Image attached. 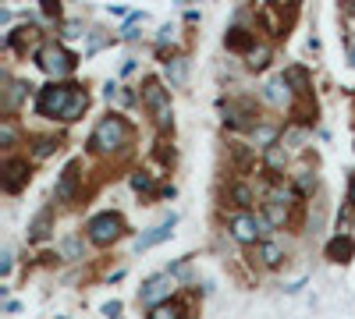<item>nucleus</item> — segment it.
Here are the masks:
<instances>
[{
	"label": "nucleus",
	"mask_w": 355,
	"mask_h": 319,
	"mask_svg": "<svg viewBox=\"0 0 355 319\" xmlns=\"http://www.w3.org/2000/svg\"><path fill=\"white\" fill-rule=\"evenodd\" d=\"M132 138H135V128L121 118V113H107V118L96 121L85 149L93 156H114V153H125L132 146Z\"/></svg>",
	"instance_id": "1"
},
{
	"label": "nucleus",
	"mask_w": 355,
	"mask_h": 319,
	"mask_svg": "<svg viewBox=\"0 0 355 319\" xmlns=\"http://www.w3.org/2000/svg\"><path fill=\"white\" fill-rule=\"evenodd\" d=\"M82 89L78 82H46L36 89V100H33V110H36V118H46V121H61L64 118V110L68 103L75 100V93Z\"/></svg>",
	"instance_id": "2"
},
{
	"label": "nucleus",
	"mask_w": 355,
	"mask_h": 319,
	"mask_svg": "<svg viewBox=\"0 0 355 319\" xmlns=\"http://www.w3.org/2000/svg\"><path fill=\"white\" fill-rule=\"evenodd\" d=\"M139 100H142V107L153 113V121H157V128L160 131H174V110H171V89L157 78V75H150V78H142V85H139Z\"/></svg>",
	"instance_id": "3"
},
{
	"label": "nucleus",
	"mask_w": 355,
	"mask_h": 319,
	"mask_svg": "<svg viewBox=\"0 0 355 319\" xmlns=\"http://www.w3.org/2000/svg\"><path fill=\"white\" fill-rule=\"evenodd\" d=\"M125 235H128V224H125V217L117 210H100V213L89 217V224H85V238L93 241L96 248H110L114 241H121Z\"/></svg>",
	"instance_id": "4"
},
{
	"label": "nucleus",
	"mask_w": 355,
	"mask_h": 319,
	"mask_svg": "<svg viewBox=\"0 0 355 319\" xmlns=\"http://www.w3.org/2000/svg\"><path fill=\"white\" fill-rule=\"evenodd\" d=\"M295 18H299V4H263L252 15L256 28H263V33L274 36V39H288V28H291Z\"/></svg>",
	"instance_id": "5"
},
{
	"label": "nucleus",
	"mask_w": 355,
	"mask_h": 319,
	"mask_svg": "<svg viewBox=\"0 0 355 319\" xmlns=\"http://www.w3.org/2000/svg\"><path fill=\"white\" fill-rule=\"evenodd\" d=\"M33 61H36L40 71H46L53 82H68V75L78 68V57H75L68 46H61V43H46L43 50L33 53Z\"/></svg>",
	"instance_id": "6"
},
{
	"label": "nucleus",
	"mask_w": 355,
	"mask_h": 319,
	"mask_svg": "<svg viewBox=\"0 0 355 319\" xmlns=\"http://www.w3.org/2000/svg\"><path fill=\"white\" fill-rule=\"evenodd\" d=\"M28 181H33V163H28V156H4V163H0V188H4L8 195H21L28 188Z\"/></svg>",
	"instance_id": "7"
},
{
	"label": "nucleus",
	"mask_w": 355,
	"mask_h": 319,
	"mask_svg": "<svg viewBox=\"0 0 355 319\" xmlns=\"http://www.w3.org/2000/svg\"><path fill=\"white\" fill-rule=\"evenodd\" d=\"M174 298V277L171 273H153L146 277L142 287H139V302L146 309H157V305H167Z\"/></svg>",
	"instance_id": "8"
},
{
	"label": "nucleus",
	"mask_w": 355,
	"mask_h": 319,
	"mask_svg": "<svg viewBox=\"0 0 355 319\" xmlns=\"http://www.w3.org/2000/svg\"><path fill=\"white\" fill-rule=\"evenodd\" d=\"M227 235L239 241V245H259L263 235H259V224H256V213H231L227 217Z\"/></svg>",
	"instance_id": "9"
},
{
	"label": "nucleus",
	"mask_w": 355,
	"mask_h": 319,
	"mask_svg": "<svg viewBox=\"0 0 355 319\" xmlns=\"http://www.w3.org/2000/svg\"><path fill=\"white\" fill-rule=\"evenodd\" d=\"M78 185H82V160H68L61 178H57V188H53V199L57 202H71L78 195Z\"/></svg>",
	"instance_id": "10"
},
{
	"label": "nucleus",
	"mask_w": 355,
	"mask_h": 319,
	"mask_svg": "<svg viewBox=\"0 0 355 319\" xmlns=\"http://www.w3.org/2000/svg\"><path fill=\"white\" fill-rule=\"evenodd\" d=\"M259 96H263V103H270L274 110H291V103H295V93H291V85H288L284 75L266 82L263 89H259Z\"/></svg>",
	"instance_id": "11"
},
{
	"label": "nucleus",
	"mask_w": 355,
	"mask_h": 319,
	"mask_svg": "<svg viewBox=\"0 0 355 319\" xmlns=\"http://www.w3.org/2000/svg\"><path fill=\"white\" fill-rule=\"evenodd\" d=\"M323 255H327V263L348 266L352 259H355V238L348 235V230H338V235L327 241V248H323Z\"/></svg>",
	"instance_id": "12"
},
{
	"label": "nucleus",
	"mask_w": 355,
	"mask_h": 319,
	"mask_svg": "<svg viewBox=\"0 0 355 319\" xmlns=\"http://www.w3.org/2000/svg\"><path fill=\"white\" fill-rule=\"evenodd\" d=\"M174 224H178V213H171L164 224H157V227H150V230H142V235L135 238V252H146V248H157L160 241H167L171 235H174Z\"/></svg>",
	"instance_id": "13"
},
{
	"label": "nucleus",
	"mask_w": 355,
	"mask_h": 319,
	"mask_svg": "<svg viewBox=\"0 0 355 319\" xmlns=\"http://www.w3.org/2000/svg\"><path fill=\"white\" fill-rule=\"evenodd\" d=\"M224 46L231 53H252L256 50V28H245V25H231L227 33H224Z\"/></svg>",
	"instance_id": "14"
},
{
	"label": "nucleus",
	"mask_w": 355,
	"mask_h": 319,
	"mask_svg": "<svg viewBox=\"0 0 355 319\" xmlns=\"http://www.w3.org/2000/svg\"><path fill=\"white\" fill-rule=\"evenodd\" d=\"M224 202H231L234 213H252V202H256V192L245 185V181H231L224 188Z\"/></svg>",
	"instance_id": "15"
},
{
	"label": "nucleus",
	"mask_w": 355,
	"mask_h": 319,
	"mask_svg": "<svg viewBox=\"0 0 355 319\" xmlns=\"http://www.w3.org/2000/svg\"><path fill=\"white\" fill-rule=\"evenodd\" d=\"M284 78H288V85H291L295 100H306V96H313V78H309V71H306L302 64H291V68H284Z\"/></svg>",
	"instance_id": "16"
},
{
	"label": "nucleus",
	"mask_w": 355,
	"mask_h": 319,
	"mask_svg": "<svg viewBox=\"0 0 355 319\" xmlns=\"http://www.w3.org/2000/svg\"><path fill=\"white\" fill-rule=\"evenodd\" d=\"M256 259H259V266L277 270V266L284 263V248H281L274 238H266V241H259V245H256Z\"/></svg>",
	"instance_id": "17"
},
{
	"label": "nucleus",
	"mask_w": 355,
	"mask_h": 319,
	"mask_svg": "<svg viewBox=\"0 0 355 319\" xmlns=\"http://www.w3.org/2000/svg\"><path fill=\"white\" fill-rule=\"evenodd\" d=\"M266 220H270V227L274 230H284L288 224H291V206H288V202H263V210H259Z\"/></svg>",
	"instance_id": "18"
},
{
	"label": "nucleus",
	"mask_w": 355,
	"mask_h": 319,
	"mask_svg": "<svg viewBox=\"0 0 355 319\" xmlns=\"http://www.w3.org/2000/svg\"><path fill=\"white\" fill-rule=\"evenodd\" d=\"M284 167H288V149L281 146V142L270 146V149H263V170L270 174V178H281Z\"/></svg>",
	"instance_id": "19"
},
{
	"label": "nucleus",
	"mask_w": 355,
	"mask_h": 319,
	"mask_svg": "<svg viewBox=\"0 0 355 319\" xmlns=\"http://www.w3.org/2000/svg\"><path fill=\"white\" fill-rule=\"evenodd\" d=\"M33 89V85H25V82H11L8 78V89H4V103H0V110H4V118H15V110L18 103L25 100V93Z\"/></svg>",
	"instance_id": "20"
},
{
	"label": "nucleus",
	"mask_w": 355,
	"mask_h": 319,
	"mask_svg": "<svg viewBox=\"0 0 355 319\" xmlns=\"http://www.w3.org/2000/svg\"><path fill=\"white\" fill-rule=\"evenodd\" d=\"M25 235H28V241H33V245H40V241H46L50 235H53V213L50 210H43L33 224H28V230H25Z\"/></svg>",
	"instance_id": "21"
},
{
	"label": "nucleus",
	"mask_w": 355,
	"mask_h": 319,
	"mask_svg": "<svg viewBox=\"0 0 355 319\" xmlns=\"http://www.w3.org/2000/svg\"><path fill=\"white\" fill-rule=\"evenodd\" d=\"M33 43H36V21L15 28V33H8V50H15V53H28V46H33Z\"/></svg>",
	"instance_id": "22"
},
{
	"label": "nucleus",
	"mask_w": 355,
	"mask_h": 319,
	"mask_svg": "<svg viewBox=\"0 0 355 319\" xmlns=\"http://www.w3.org/2000/svg\"><path fill=\"white\" fill-rule=\"evenodd\" d=\"M146 319H192V312H189V305H182L178 298H171L167 305L150 309V312H146Z\"/></svg>",
	"instance_id": "23"
},
{
	"label": "nucleus",
	"mask_w": 355,
	"mask_h": 319,
	"mask_svg": "<svg viewBox=\"0 0 355 319\" xmlns=\"http://www.w3.org/2000/svg\"><path fill=\"white\" fill-rule=\"evenodd\" d=\"M85 110H89V93H85V89H78V93H75V100L68 103V110H64V118H61V121H64V125H75V121H82V118H85Z\"/></svg>",
	"instance_id": "24"
},
{
	"label": "nucleus",
	"mask_w": 355,
	"mask_h": 319,
	"mask_svg": "<svg viewBox=\"0 0 355 319\" xmlns=\"http://www.w3.org/2000/svg\"><path fill=\"white\" fill-rule=\"evenodd\" d=\"M53 149H61L57 135H33V160H46Z\"/></svg>",
	"instance_id": "25"
},
{
	"label": "nucleus",
	"mask_w": 355,
	"mask_h": 319,
	"mask_svg": "<svg viewBox=\"0 0 355 319\" xmlns=\"http://www.w3.org/2000/svg\"><path fill=\"white\" fill-rule=\"evenodd\" d=\"M270 61H274V50H270V46H256V50L245 57V68H249V71H266V68H270Z\"/></svg>",
	"instance_id": "26"
},
{
	"label": "nucleus",
	"mask_w": 355,
	"mask_h": 319,
	"mask_svg": "<svg viewBox=\"0 0 355 319\" xmlns=\"http://www.w3.org/2000/svg\"><path fill=\"white\" fill-rule=\"evenodd\" d=\"M316 174L313 170H299V174H295V181H291V188H295V195H299V199H306V195H313L316 192Z\"/></svg>",
	"instance_id": "27"
},
{
	"label": "nucleus",
	"mask_w": 355,
	"mask_h": 319,
	"mask_svg": "<svg viewBox=\"0 0 355 319\" xmlns=\"http://www.w3.org/2000/svg\"><path fill=\"white\" fill-rule=\"evenodd\" d=\"M57 252H61L64 259H82L85 245H82V238H78V235H68V238H61V245H57Z\"/></svg>",
	"instance_id": "28"
},
{
	"label": "nucleus",
	"mask_w": 355,
	"mask_h": 319,
	"mask_svg": "<svg viewBox=\"0 0 355 319\" xmlns=\"http://www.w3.org/2000/svg\"><path fill=\"white\" fill-rule=\"evenodd\" d=\"M128 181H132V188H135L139 195H153V174H146V170H135Z\"/></svg>",
	"instance_id": "29"
},
{
	"label": "nucleus",
	"mask_w": 355,
	"mask_h": 319,
	"mask_svg": "<svg viewBox=\"0 0 355 319\" xmlns=\"http://www.w3.org/2000/svg\"><path fill=\"white\" fill-rule=\"evenodd\" d=\"M15 142H18V128H15L11 118H4V121H0V146H4V149H15Z\"/></svg>",
	"instance_id": "30"
},
{
	"label": "nucleus",
	"mask_w": 355,
	"mask_h": 319,
	"mask_svg": "<svg viewBox=\"0 0 355 319\" xmlns=\"http://www.w3.org/2000/svg\"><path fill=\"white\" fill-rule=\"evenodd\" d=\"M167 75L174 82H185V57H174V61H167Z\"/></svg>",
	"instance_id": "31"
},
{
	"label": "nucleus",
	"mask_w": 355,
	"mask_h": 319,
	"mask_svg": "<svg viewBox=\"0 0 355 319\" xmlns=\"http://www.w3.org/2000/svg\"><path fill=\"white\" fill-rule=\"evenodd\" d=\"M11 266H15V255H11V248H4V252H0V273H11Z\"/></svg>",
	"instance_id": "32"
},
{
	"label": "nucleus",
	"mask_w": 355,
	"mask_h": 319,
	"mask_svg": "<svg viewBox=\"0 0 355 319\" xmlns=\"http://www.w3.org/2000/svg\"><path fill=\"white\" fill-rule=\"evenodd\" d=\"M43 15H46V18H61L64 11H61V4H57V0H43Z\"/></svg>",
	"instance_id": "33"
},
{
	"label": "nucleus",
	"mask_w": 355,
	"mask_h": 319,
	"mask_svg": "<svg viewBox=\"0 0 355 319\" xmlns=\"http://www.w3.org/2000/svg\"><path fill=\"white\" fill-rule=\"evenodd\" d=\"M100 312H103L107 319H117V316H121V302H117V298H114V302H107V305H103Z\"/></svg>",
	"instance_id": "34"
},
{
	"label": "nucleus",
	"mask_w": 355,
	"mask_h": 319,
	"mask_svg": "<svg viewBox=\"0 0 355 319\" xmlns=\"http://www.w3.org/2000/svg\"><path fill=\"white\" fill-rule=\"evenodd\" d=\"M171 36H174V28H171V25H164V28H160V36H157V46H167V39H171Z\"/></svg>",
	"instance_id": "35"
},
{
	"label": "nucleus",
	"mask_w": 355,
	"mask_h": 319,
	"mask_svg": "<svg viewBox=\"0 0 355 319\" xmlns=\"http://www.w3.org/2000/svg\"><path fill=\"white\" fill-rule=\"evenodd\" d=\"M348 202H352V210H355V174H352V185H348Z\"/></svg>",
	"instance_id": "36"
},
{
	"label": "nucleus",
	"mask_w": 355,
	"mask_h": 319,
	"mask_svg": "<svg viewBox=\"0 0 355 319\" xmlns=\"http://www.w3.org/2000/svg\"><path fill=\"white\" fill-rule=\"evenodd\" d=\"M345 15H348V18H355V0H352V4H345Z\"/></svg>",
	"instance_id": "37"
},
{
	"label": "nucleus",
	"mask_w": 355,
	"mask_h": 319,
	"mask_svg": "<svg viewBox=\"0 0 355 319\" xmlns=\"http://www.w3.org/2000/svg\"><path fill=\"white\" fill-rule=\"evenodd\" d=\"M348 64L355 68V46H348Z\"/></svg>",
	"instance_id": "38"
},
{
	"label": "nucleus",
	"mask_w": 355,
	"mask_h": 319,
	"mask_svg": "<svg viewBox=\"0 0 355 319\" xmlns=\"http://www.w3.org/2000/svg\"><path fill=\"white\" fill-rule=\"evenodd\" d=\"M348 46H355V36H348Z\"/></svg>",
	"instance_id": "39"
}]
</instances>
